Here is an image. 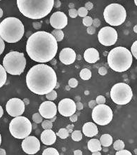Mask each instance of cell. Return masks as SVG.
<instances>
[{
    "instance_id": "16",
    "label": "cell",
    "mask_w": 137,
    "mask_h": 155,
    "mask_svg": "<svg viewBox=\"0 0 137 155\" xmlns=\"http://www.w3.org/2000/svg\"><path fill=\"white\" fill-rule=\"evenodd\" d=\"M50 24L55 29H63L67 25V16L63 12H55L50 18Z\"/></svg>"
},
{
    "instance_id": "52",
    "label": "cell",
    "mask_w": 137,
    "mask_h": 155,
    "mask_svg": "<svg viewBox=\"0 0 137 155\" xmlns=\"http://www.w3.org/2000/svg\"><path fill=\"white\" fill-rule=\"evenodd\" d=\"M6 154H7L6 150L2 148H0V155H6Z\"/></svg>"
},
{
    "instance_id": "29",
    "label": "cell",
    "mask_w": 137,
    "mask_h": 155,
    "mask_svg": "<svg viewBox=\"0 0 137 155\" xmlns=\"http://www.w3.org/2000/svg\"><path fill=\"white\" fill-rule=\"evenodd\" d=\"M113 148L116 151H119V150H122L124 148V143L122 140H117L113 144Z\"/></svg>"
},
{
    "instance_id": "53",
    "label": "cell",
    "mask_w": 137,
    "mask_h": 155,
    "mask_svg": "<svg viewBox=\"0 0 137 155\" xmlns=\"http://www.w3.org/2000/svg\"><path fill=\"white\" fill-rule=\"evenodd\" d=\"M3 115H4V110H3V108L1 106H0V118L2 117Z\"/></svg>"
},
{
    "instance_id": "4",
    "label": "cell",
    "mask_w": 137,
    "mask_h": 155,
    "mask_svg": "<svg viewBox=\"0 0 137 155\" xmlns=\"http://www.w3.org/2000/svg\"><path fill=\"white\" fill-rule=\"evenodd\" d=\"M25 29L23 23L15 17L5 18L0 23V37L8 43H16L21 40Z\"/></svg>"
},
{
    "instance_id": "1",
    "label": "cell",
    "mask_w": 137,
    "mask_h": 155,
    "mask_svg": "<svg viewBox=\"0 0 137 155\" xmlns=\"http://www.w3.org/2000/svg\"><path fill=\"white\" fill-rule=\"evenodd\" d=\"M57 51V41L52 34L45 31L32 34L27 41V54L35 62H50L55 58Z\"/></svg>"
},
{
    "instance_id": "56",
    "label": "cell",
    "mask_w": 137,
    "mask_h": 155,
    "mask_svg": "<svg viewBox=\"0 0 137 155\" xmlns=\"http://www.w3.org/2000/svg\"><path fill=\"white\" fill-rule=\"evenodd\" d=\"M69 7H70V9H74L75 5H74L73 3H70V4H69Z\"/></svg>"
},
{
    "instance_id": "57",
    "label": "cell",
    "mask_w": 137,
    "mask_h": 155,
    "mask_svg": "<svg viewBox=\"0 0 137 155\" xmlns=\"http://www.w3.org/2000/svg\"><path fill=\"white\" fill-rule=\"evenodd\" d=\"M3 16V10L0 8V18Z\"/></svg>"
},
{
    "instance_id": "12",
    "label": "cell",
    "mask_w": 137,
    "mask_h": 155,
    "mask_svg": "<svg viewBox=\"0 0 137 155\" xmlns=\"http://www.w3.org/2000/svg\"><path fill=\"white\" fill-rule=\"evenodd\" d=\"M6 109L8 114L11 117H18L24 113L25 104L23 101L19 98H11L7 102Z\"/></svg>"
},
{
    "instance_id": "20",
    "label": "cell",
    "mask_w": 137,
    "mask_h": 155,
    "mask_svg": "<svg viewBox=\"0 0 137 155\" xmlns=\"http://www.w3.org/2000/svg\"><path fill=\"white\" fill-rule=\"evenodd\" d=\"M82 132L86 137L92 138L98 134V128L97 126L93 122H87L84 123L82 127Z\"/></svg>"
},
{
    "instance_id": "42",
    "label": "cell",
    "mask_w": 137,
    "mask_h": 155,
    "mask_svg": "<svg viewBox=\"0 0 137 155\" xmlns=\"http://www.w3.org/2000/svg\"><path fill=\"white\" fill-rule=\"evenodd\" d=\"M92 25L94 27L99 28L101 25V20L99 18H94V19H93Z\"/></svg>"
},
{
    "instance_id": "5",
    "label": "cell",
    "mask_w": 137,
    "mask_h": 155,
    "mask_svg": "<svg viewBox=\"0 0 137 155\" xmlns=\"http://www.w3.org/2000/svg\"><path fill=\"white\" fill-rule=\"evenodd\" d=\"M133 61L131 52L127 48L117 46L109 52L108 63L109 67L117 72H123L130 68Z\"/></svg>"
},
{
    "instance_id": "10",
    "label": "cell",
    "mask_w": 137,
    "mask_h": 155,
    "mask_svg": "<svg viewBox=\"0 0 137 155\" xmlns=\"http://www.w3.org/2000/svg\"><path fill=\"white\" fill-rule=\"evenodd\" d=\"M113 114L111 108L105 104L96 105L93 108L92 119L95 123L105 126L111 123L113 119Z\"/></svg>"
},
{
    "instance_id": "11",
    "label": "cell",
    "mask_w": 137,
    "mask_h": 155,
    "mask_svg": "<svg viewBox=\"0 0 137 155\" xmlns=\"http://www.w3.org/2000/svg\"><path fill=\"white\" fill-rule=\"evenodd\" d=\"M118 38L117 32L114 28L106 26L100 30L98 34L99 42L105 46H113L116 43Z\"/></svg>"
},
{
    "instance_id": "55",
    "label": "cell",
    "mask_w": 137,
    "mask_h": 155,
    "mask_svg": "<svg viewBox=\"0 0 137 155\" xmlns=\"http://www.w3.org/2000/svg\"><path fill=\"white\" fill-rule=\"evenodd\" d=\"M23 103H24L25 105H26L29 104V100H28V99H27V98H26V99H24V100H23Z\"/></svg>"
},
{
    "instance_id": "54",
    "label": "cell",
    "mask_w": 137,
    "mask_h": 155,
    "mask_svg": "<svg viewBox=\"0 0 137 155\" xmlns=\"http://www.w3.org/2000/svg\"><path fill=\"white\" fill-rule=\"evenodd\" d=\"M93 155H101V153L100 151H96L94 152H92Z\"/></svg>"
},
{
    "instance_id": "39",
    "label": "cell",
    "mask_w": 137,
    "mask_h": 155,
    "mask_svg": "<svg viewBox=\"0 0 137 155\" xmlns=\"http://www.w3.org/2000/svg\"><path fill=\"white\" fill-rule=\"evenodd\" d=\"M115 154L116 155H132V154L130 152V151H128V150H124V149H122V150L117 151V152H116Z\"/></svg>"
},
{
    "instance_id": "8",
    "label": "cell",
    "mask_w": 137,
    "mask_h": 155,
    "mask_svg": "<svg viewBox=\"0 0 137 155\" xmlns=\"http://www.w3.org/2000/svg\"><path fill=\"white\" fill-rule=\"evenodd\" d=\"M103 16L107 23L112 26H119L125 21L127 12L123 6L119 4H111L105 7Z\"/></svg>"
},
{
    "instance_id": "32",
    "label": "cell",
    "mask_w": 137,
    "mask_h": 155,
    "mask_svg": "<svg viewBox=\"0 0 137 155\" xmlns=\"http://www.w3.org/2000/svg\"><path fill=\"white\" fill-rule=\"evenodd\" d=\"M32 120L35 123H40L43 121V117H42L40 114L37 112V113L34 114L32 115Z\"/></svg>"
},
{
    "instance_id": "27",
    "label": "cell",
    "mask_w": 137,
    "mask_h": 155,
    "mask_svg": "<svg viewBox=\"0 0 137 155\" xmlns=\"http://www.w3.org/2000/svg\"><path fill=\"white\" fill-rule=\"evenodd\" d=\"M56 136L61 139H65L69 136V132L66 128H61L56 134Z\"/></svg>"
},
{
    "instance_id": "34",
    "label": "cell",
    "mask_w": 137,
    "mask_h": 155,
    "mask_svg": "<svg viewBox=\"0 0 137 155\" xmlns=\"http://www.w3.org/2000/svg\"><path fill=\"white\" fill-rule=\"evenodd\" d=\"M78 13L79 16L84 18V17L87 15L88 10L85 7H80L78 10Z\"/></svg>"
},
{
    "instance_id": "47",
    "label": "cell",
    "mask_w": 137,
    "mask_h": 155,
    "mask_svg": "<svg viewBox=\"0 0 137 155\" xmlns=\"http://www.w3.org/2000/svg\"><path fill=\"white\" fill-rule=\"evenodd\" d=\"M76 105V109H78V110H82L83 109V104L80 102H78L77 103H75Z\"/></svg>"
},
{
    "instance_id": "17",
    "label": "cell",
    "mask_w": 137,
    "mask_h": 155,
    "mask_svg": "<svg viewBox=\"0 0 137 155\" xmlns=\"http://www.w3.org/2000/svg\"><path fill=\"white\" fill-rule=\"evenodd\" d=\"M76 59V54L72 48H64L59 54V60L65 65H71Z\"/></svg>"
},
{
    "instance_id": "50",
    "label": "cell",
    "mask_w": 137,
    "mask_h": 155,
    "mask_svg": "<svg viewBox=\"0 0 137 155\" xmlns=\"http://www.w3.org/2000/svg\"><path fill=\"white\" fill-rule=\"evenodd\" d=\"M73 128H74V125L71 124V125H68V126H67V128H66V129L68 131L69 134H70V133L72 132V129H73Z\"/></svg>"
},
{
    "instance_id": "44",
    "label": "cell",
    "mask_w": 137,
    "mask_h": 155,
    "mask_svg": "<svg viewBox=\"0 0 137 155\" xmlns=\"http://www.w3.org/2000/svg\"><path fill=\"white\" fill-rule=\"evenodd\" d=\"M84 6H85L84 7L86 8L88 11L91 10V9H93V7H94V4H93L91 1H88V2H86Z\"/></svg>"
},
{
    "instance_id": "25",
    "label": "cell",
    "mask_w": 137,
    "mask_h": 155,
    "mask_svg": "<svg viewBox=\"0 0 137 155\" xmlns=\"http://www.w3.org/2000/svg\"><path fill=\"white\" fill-rule=\"evenodd\" d=\"M80 76L83 80H89L91 77V72L89 69L84 68L81 70L80 73Z\"/></svg>"
},
{
    "instance_id": "23",
    "label": "cell",
    "mask_w": 137,
    "mask_h": 155,
    "mask_svg": "<svg viewBox=\"0 0 137 155\" xmlns=\"http://www.w3.org/2000/svg\"><path fill=\"white\" fill-rule=\"evenodd\" d=\"M7 72L1 65H0V88L2 87L7 81Z\"/></svg>"
},
{
    "instance_id": "6",
    "label": "cell",
    "mask_w": 137,
    "mask_h": 155,
    "mask_svg": "<svg viewBox=\"0 0 137 155\" xmlns=\"http://www.w3.org/2000/svg\"><path fill=\"white\" fill-rule=\"evenodd\" d=\"M26 59L23 53L11 51L3 59V67L6 72L11 75H20L24 72Z\"/></svg>"
},
{
    "instance_id": "7",
    "label": "cell",
    "mask_w": 137,
    "mask_h": 155,
    "mask_svg": "<svg viewBox=\"0 0 137 155\" xmlns=\"http://www.w3.org/2000/svg\"><path fill=\"white\" fill-rule=\"evenodd\" d=\"M30 121L23 116L16 117L9 123V131L12 136L17 139H24L32 132Z\"/></svg>"
},
{
    "instance_id": "37",
    "label": "cell",
    "mask_w": 137,
    "mask_h": 155,
    "mask_svg": "<svg viewBox=\"0 0 137 155\" xmlns=\"http://www.w3.org/2000/svg\"><path fill=\"white\" fill-rule=\"evenodd\" d=\"M69 15L72 18H77V16L78 15V10H76L75 8L74 9H70V10H69Z\"/></svg>"
},
{
    "instance_id": "58",
    "label": "cell",
    "mask_w": 137,
    "mask_h": 155,
    "mask_svg": "<svg viewBox=\"0 0 137 155\" xmlns=\"http://www.w3.org/2000/svg\"><path fill=\"white\" fill-rule=\"evenodd\" d=\"M136 28H137V25H135L134 28V32H135V33H136V32H137Z\"/></svg>"
},
{
    "instance_id": "30",
    "label": "cell",
    "mask_w": 137,
    "mask_h": 155,
    "mask_svg": "<svg viewBox=\"0 0 137 155\" xmlns=\"http://www.w3.org/2000/svg\"><path fill=\"white\" fill-rule=\"evenodd\" d=\"M46 98L49 100V101H54L57 98V93H56V91L52 90L51 91H50L49 93H47L46 94Z\"/></svg>"
},
{
    "instance_id": "35",
    "label": "cell",
    "mask_w": 137,
    "mask_h": 155,
    "mask_svg": "<svg viewBox=\"0 0 137 155\" xmlns=\"http://www.w3.org/2000/svg\"><path fill=\"white\" fill-rule=\"evenodd\" d=\"M131 54L132 56H134L135 58H137V41H135L132 44V48H131Z\"/></svg>"
},
{
    "instance_id": "60",
    "label": "cell",
    "mask_w": 137,
    "mask_h": 155,
    "mask_svg": "<svg viewBox=\"0 0 137 155\" xmlns=\"http://www.w3.org/2000/svg\"><path fill=\"white\" fill-rule=\"evenodd\" d=\"M134 3H135V5H137V0H134Z\"/></svg>"
},
{
    "instance_id": "46",
    "label": "cell",
    "mask_w": 137,
    "mask_h": 155,
    "mask_svg": "<svg viewBox=\"0 0 137 155\" xmlns=\"http://www.w3.org/2000/svg\"><path fill=\"white\" fill-rule=\"evenodd\" d=\"M78 115H75V114H73V115L70 116V121L72 122H75L78 121Z\"/></svg>"
},
{
    "instance_id": "18",
    "label": "cell",
    "mask_w": 137,
    "mask_h": 155,
    "mask_svg": "<svg viewBox=\"0 0 137 155\" xmlns=\"http://www.w3.org/2000/svg\"><path fill=\"white\" fill-rule=\"evenodd\" d=\"M41 140L44 145H53L56 140V134L51 129H45L41 134Z\"/></svg>"
},
{
    "instance_id": "26",
    "label": "cell",
    "mask_w": 137,
    "mask_h": 155,
    "mask_svg": "<svg viewBox=\"0 0 137 155\" xmlns=\"http://www.w3.org/2000/svg\"><path fill=\"white\" fill-rule=\"evenodd\" d=\"M71 137L72 140L76 142H79L82 139V134L80 131H75L71 133Z\"/></svg>"
},
{
    "instance_id": "3",
    "label": "cell",
    "mask_w": 137,
    "mask_h": 155,
    "mask_svg": "<svg viewBox=\"0 0 137 155\" xmlns=\"http://www.w3.org/2000/svg\"><path fill=\"white\" fill-rule=\"evenodd\" d=\"M54 0H17L18 8L24 16L41 19L47 16L53 7Z\"/></svg>"
},
{
    "instance_id": "28",
    "label": "cell",
    "mask_w": 137,
    "mask_h": 155,
    "mask_svg": "<svg viewBox=\"0 0 137 155\" xmlns=\"http://www.w3.org/2000/svg\"><path fill=\"white\" fill-rule=\"evenodd\" d=\"M42 155H59V152L53 148H49L44 150Z\"/></svg>"
},
{
    "instance_id": "22",
    "label": "cell",
    "mask_w": 137,
    "mask_h": 155,
    "mask_svg": "<svg viewBox=\"0 0 137 155\" xmlns=\"http://www.w3.org/2000/svg\"><path fill=\"white\" fill-rule=\"evenodd\" d=\"M100 142L101 144V146L108 148L111 146L113 143V138L109 134H103L101 136Z\"/></svg>"
},
{
    "instance_id": "24",
    "label": "cell",
    "mask_w": 137,
    "mask_h": 155,
    "mask_svg": "<svg viewBox=\"0 0 137 155\" xmlns=\"http://www.w3.org/2000/svg\"><path fill=\"white\" fill-rule=\"evenodd\" d=\"M51 34L54 37V38L56 39L57 42H61V41H62L64 38V33L62 31V30L55 29L51 32Z\"/></svg>"
},
{
    "instance_id": "31",
    "label": "cell",
    "mask_w": 137,
    "mask_h": 155,
    "mask_svg": "<svg viewBox=\"0 0 137 155\" xmlns=\"http://www.w3.org/2000/svg\"><path fill=\"white\" fill-rule=\"evenodd\" d=\"M42 126L44 129H51L53 127V123L50 120L46 119L45 121H42Z\"/></svg>"
},
{
    "instance_id": "9",
    "label": "cell",
    "mask_w": 137,
    "mask_h": 155,
    "mask_svg": "<svg viewBox=\"0 0 137 155\" xmlns=\"http://www.w3.org/2000/svg\"><path fill=\"white\" fill-rule=\"evenodd\" d=\"M133 97V92L129 84L118 83L112 87L111 98L116 104L122 105L128 104Z\"/></svg>"
},
{
    "instance_id": "61",
    "label": "cell",
    "mask_w": 137,
    "mask_h": 155,
    "mask_svg": "<svg viewBox=\"0 0 137 155\" xmlns=\"http://www.w3.org/2000/svg\"><path fill=\"white\" fill-rule=\"evenodd\" d=\"M0 1H1V0H0Z\"/></svg>"
},
{
    "instance_id": "41",
    "label": "cell",
    "mask_w": 137,
    "mask_h": 155,
    "mask_svg": "<svg viewBox=\"0 0 137 155\" xmlns=\"http://www.w3.org/2000/svg\"><path fill=\"white\" fill-rule=\"evenodd\" d=\"M4 48H5V44H4V40L0 37V55L2 54V53L4 52Z\"/></svg>"
},
{
    "instance_id": "14",
    "label": "cell",
    "mask_w": 137,
    "mask_h": 155,
    "mask_svg": "<svg viewBox=\"0 0 137 155\" xmlns=\"http://www.w3.org/2000/svg\"><path fill=\"white\" fill-rule=\"evenodd\" d=\"M58 110L63 117H70L76 112V105L70 98H64L59 102Z\"/></svg>"
},
{
    "instance_id": "40",
    "label": "cell",
    "mask_w": 137,
    "mask_h": 155,
    "mask_svg": "<svg viewBox=\"0 0 137 155\" xmlns=\"http://www.w3.org/2000/svg\"><path fill=\"white\" fill-rule=\"evenodd\" d=\"M86 31H87V33L89 34H95V32H96V28L94 27V26L91 25L87 27V30H86Z\"/></svg>"
},
{
    "instance_id": "43",
    "label": "cell",
    "mask_w": 137,
    "mask_h": 155,
    "mask_svg": "<svg viewBox=\"0 0 137 155\" xmlns=\"http://www.w3.org/2000/svg\"><path fill=\"white\" fill-rule=\"evenodd\" d=\"M108 71H107L106 68H104V67H101L99 69V74L100 75H102V76H104L107 74Z\"/></svg>"
},
{
    "instance_id": "59",
    "label": "cell",
    "mask_w": 137,
    "mask_h": 155,
    "mask_svg": "<svg viewBox=\"0 0 137 155\" xmlns=\"http://www.w3.org/2000/svg\"><path fill=\"white\" fill-rule=\"evenodd\" d=\"M1 134H0V145H1Z\"/></svg>"
},
{
    "instance_id": "19",
    "label": "cell",
    "mask_w": 137,
    "mask_h": 155,
    "mask_svg": "<svg viewBox=\"0 0 137 155\" xmlns=\"http://www.w3.org/2000/svg\"><path fill=\"white\" fill-rule=\"evenodd\" d=\"M84 58L89 63H95L99 60V51L94 48H88L84 51Z\"/></svg>"
},
{
    "instance_id": "13",
    "label": "cell",
    "mask_w": 137,
    "mask_h": 155,
    "mask_svg": "<svg viewBox=\"0 0 137 155\" xmlns=\"http://www.w3.org/2000/svg\"><path fill=\"white\" fill-rule=\"evenodd\" d=\"M22 149L28 154H34L40 150V142L34 136L26 137L21 144Z\"/></svg>"
},
{
    "instance_id": "45",
    "label": "cell",
    "mask_w": 137,
    "mask_h": 155,
    "mask_svg": "<svg viewBox=\"0 0 137 155\" xmlns=\"http://www.w3.org/2000/svg\"><path fill=\"white\" fill-rule=\"evenodd\" d=\"M32 25H33V27H34V29L39 30V29H40L41 28H42V23H39V22H34V23H33Z\"/></svg>"
},
{
    "instance_id": "15",
    "label": "cell",
    "mask_w": 137,
    "mask_h": 155,
    "mask_svg": "<svg viewBox=\"0 0 137 155\" xmlns=\"http://www.w3.org/2000/svg\"><path fill=\"white\" fill-rule=\"evenodd\" d=\"M39 113L43 118L51 119L57 113V107L52 101H45L40 105L39 108Z\"/></svg>"
},
{
    "instance_id": "33",
    "label": "cell",
    "mask_w": 137,
    "mask_h": 155,
    "mask_svg": "<svg viewBox=\"0 0 137 155\" xmlns=\"http://www.w3.org/2000/svg\"><path fill=\"white\" fill-rule=\"evenodd\" d=\"M92 22H93L92 18L90 16H87V15L84 17L82 19L83 25H84V26H86V27H89V26L91 25H92Z\"/></svg>"
},
{
    "instance_id": "2",
    "label": "cell",
    "mask_w": 137,
    "mask_h": 155,
    "mask_svg": "<svg viewBox=\"0 0 137 155\" xmlns=\"http://www.w3.org/2000/svg\"><path fill=\"white\" fill-rule=\"evenodd\" d=\"M28 89L37 95H46L53 90L57 84V76L49 65L38 64L34 65L26 75Z\"/></svg>"
},
{
    "instance_id": "51",
    "label": "cell",
    "mask_w": 137,
    "mask_h": 155,
    "mask_svg": "<svg viewBox=\"0 0 137 155\" xmlns=\"http://www.w3.org/2000/svg\"><path fill=\"white\" fill-rule=\"evenodd\" d=\"M74 154L75 155H82V152L81 151V150H75V151H74Z\"/></svg>"
},
{
    "instance_id": "49",
    "label": "cell",
    "mask_w": 137,
    "mask_h": 155,
    "mask_svg": "<svg viewBox=\"0 0 137 155\" xmlns=\"http://www.w3.org/2000/svg\"><path fill=\"white\" fill-rule=\"evenodd\" d=\"M97 105V103H96L95 101H91L89 103V107L91 108V109H93L95 106Z\"/></svg>"
},
{
    "instance_id": "21",
    "label": "cell",
    "mask_w": 137,
    "mask_h": 155,
    "mask_svg": "<svg viewBox=\"0 0 137 155\" xmlns=\"http://www.w3.org/2000/svg\"><path fill=\"white\" fill-rule=\"evenodd\" d=\"M88 149L91 152H94L96 151H101L102 150L101 144L100 140L98 139H91L88 142Z\"/></svg>"
},
{
    "instance_id": "48",
    "label": "cell",
    "mask_w": 137,
    "mask_h": 155,
    "mask_svg": "<svg viewBox=\"0 0 137 155\" xmlns=\"http://www.w3.org/2000/svg\"><path fill=\"white\" fill-rule=\"evenodd\" d=\"M61 6V2L60 0H55L53 3V7L55 8H59Z\"/></svg>"
},
{
    "instance_id": "36",
    "label": "cell",
    "mask_w": 137,
    "mask_h": 155,
    "mask_svg": "<svg viewBox=\"0 0 137 155\" xmlns=\"http://www.w3.org/2000/svg\"><path fill=\"white\" fill-rule=\"evenodd\" d=\"M68 84L70 87L71 88H76L78 85V81L75 78H71L68 81Z\"/></svg>"
},
{
    "instance_id": "38",
    "label": "cell",
    "mask_w": 137,
    "mask_h": 155,
    "mask_svg": "<svg viewBox=\"0 0 137 155\" xmlns=\"http://www.w3.org/2000/svg\"><path fill=\"white\" fill-rule=\"evenodd\" d=\"M96 103L97 104L100 105V104H104L105 103V98L104 96L103 95H99L97 98V100H96Z\"/></svg>"
}]
</instances>
